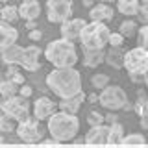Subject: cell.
I'll return each instance as SVG.
<instances>
[{
  "mask_svg": "<svg viewBox=\"0 0 148 148\" xmlns=\"http://www.w3.org/2000/svg\"><path fill=\"white\" fill-rule=\"evenodd\" d=\"M46 87L59 98L82 92V76L74 67H56L46 76Z\"/></svg>",
  "mask_w": 148,
  "mask_h": 148,
  "instance_id": "obj_1",
  "label": "cell"
},
{
  "mask_svg": "<svg viewBox=\"0 0 148 148\" xmlns=\"http://www.w3.org/2000/svg\"><path fill=\"white\" fill-rule=\"evenodd\" d=\"M0 54H2V61L6 65H21L26 71L35 72V71H39V67H41L39 58H41V54H43V50L35 45L26 46V48H22V46H18V45H11V46H8V48H4Z\"/></svg>",
  "mask_w": 148,
  "mask_h": 148,
  "instance_id": "obj_2",
  "label": "cell"
},
{
  "mask_svg": "<svg viewBox=\"0 0 148 148\" xmlns=\"http://www.w3.org/2000/svg\"><path fill=\"white\" fill-rule=\"evenodd\" d=\"M48 132L58 143H69L80 132V120L74 113L59 111L48 119Z\"/></svg>",
  "mask_w": 148,
  "mask_h": 148,
  "instance_id": "obj_3",
  "label": "cell"
},
{
  "mask_svg": "<svg viewBox=\"0 0 148 148\" xmlns=\"http://www.w3.org/2000/svg\"><path fill=\"white\" fill-rule=\"evenodd\" d=\"M45 58L48 59L54 67H74L78 61V52L72 41L67 39H56L48 43L45 50Z\"/></svg>",
  "mask_w": 148,
  "mask_h": 148,
  "instance_id": "obj_4",
  "label": "cell"
},
{
  "mask_svg": "<svg viewBox=\"0 0 148 148\" xmlns=\"http://www.w3.org/2000/svg\"><path fill=\"white\" fill-rule=\"evenodd\" d=\"M111 30L104 22L92 21L91 24H85V28L80 34V43L83 48H104L109 41Z\"/></svg>",
  "mask_w": 148,
  "mask_h": 148,
  "instance_id": "obj_5",
  "label": "cell"
},
{
  "mask_svg": "<svg viewBox=\"0 0 148 148\" xmlns=\"http://www.w3.org/2000/svg\"><path fill=\"white\" fill-rule=\"evenodd\" d=\"M122 67L128 71L130 76H143L148 71V50L143 46H135V48L128 50L122 58Z\"/></svg>",
  "mask_w": 148,
  "mask_h": 148,
  "instance_id": "obj_6",
  "label": "cell"
},
{
  "mask_svg": "<svg viewBox=\"0 0 148 148\" xmlns=\"http://www.w3.org/2000/svg\"><path fill=\"white\" fill-rule=\"evenodd\" d=\"M98 104L109 111H119L124 109V106L128 104V95L120 85H109L108 83L98 95Z\"/></svg>",
  "mask_w": 148,
  "mask_h": 148,
  "instance_id": "obj_7",
  "label": "cell"
},
{
  "mask_svg": "<svg viewBox=\"0 0 148 148\" xmlns=\"http://www.w3.org/2000/svg\"><path fill=\"white\" fill-rule=\"evenodd\" d=\"M4 115H8L9 119H13L15 122L26 119L30 115V104H28V98L22 95H15L9 96V98H4Z\"/></svg>",
  "mask_w": 148,
  "mask_h": 148,
  "instance_id": "obj_8",
  "label": "cell"
},
{
  "mask_svg": "<svg viewBox=\"0 0 148 148\" xmlns=\"http://www.w3.org/2000/svg\"><path fill=\"white\" fill-rule=\"evenodd\" d=\"M17 135H18L21 141H24V143H37V141H41V137H43V130H41V126H39V119L28 115L26 119L18 120Z\"/></svg>",
  "mask_w": 148,
  "mask_h": 148,
  "instance_id": "obj_9",
  "label": "cell"
},
{
  "mask_svg": "<svg viewBox=\"0 0 148 148\" xmlns=\"http://www.w3.org/2000/svg\"><path fill=\"white\" fill-rule=\"evenodd\" d=\"M72 15V0H48L46 2V17L50 22L61 24Z\"/></svg>",
  "mask_w": 148,
  "mask_h": 148,
  "instance_id": "obj_10",
  "label": "cell"
},
{
  "mask_svg": "<svg viewBox=\"0 0 148 148\" xmlns=\"http://www.w3.org/2000/svg\"><path fill=\"white\" fill-rule=\"evenodd\" d=\"M85 24L87 22L83 18H67L65 22H61V37L74 43L76 39H80V34L85 28Z\"/></svg>",
  "mask_w": 148,
  "mask_h": 148,
  "instance_id": "obj_11",
  "label": "cell"
},
{
  "mask_svg": "<svg viewBox=\"0 0 148 148\" xmlns=\"http://www.w3.org/2000/svg\"><path fill=\"white\" fill-rule=\"evenodd\" d=\"M56 108H58V104L54 100L46 98V96H41L34 104V117L39 120H48L56 113Z\"/></svg>",
  "mask_w": 148,
  "mask_h": 148,
  "instance_id": "obj_12",
  "label": "cell"
},
{
  "mask_svg": "<svg viewBox=\"0 0 148 148\" xmlns=\"http://www.w3.org/2000/svg\"><path fill=\"white\" fill-rule=\"evenodd\" d=\"M108 137H109V126L96 124V126H91V130L85 133L83 141L87 145H108Z\"/></svg>",
  "mask_w": 148,
  "mask_h": 148,
  "instance_id": "obj_13",
  "label": "cell"
},
{
  "mask_svg": "<svg viewBox=\"0 0 148 148\" xmlns=\"http://www.w3.org/2000/svg\"><path fill=\"white\" fill-rule=\"evenodd\" d=\"M18 39V32L15 30V26H11V22H6L0 18V52L8 46L15 45Z\"/></svg>",
  "mask_w": 148,
  "mask_h": 148,
  "instance_id": "obj_14",
  "label": "cell"
},
{
  "mask_svg": "<svg viewBox=\"0 0 148 148\" xmlns=\"http://www.w3.org/2000/svg\"><path fill=\"white\" fill-rule=\"evenodd\" d=\"M106 52L104 48H83V65L87 69H95L100 63H104Z\"/></svg>",
  "mask_w": 148,
  "mask_h": 148,
  "instance_id": "obj_15",
  "label": "cell"
},
{
  "mask_svg": "<svg viewBox=\"0 0 148 148\" xmlns=\"http://www.w3.org/2000/svg\"><path fill=\"white\" fill-rule=\"evenodd\" d=\"M89 17L91 21H100V22H108L113 18V8L106 2H100L96 6H91V11H89Z\"/></svg>",
  "mask_w": 148,
  "mask_h": 148,
  "instance_id": "obj_16",
  "label": "cell"
},
{
  "mask_svg": "<svg viewBox=\"0 0 148 148\" xmlns=\"http://www.w3.org/2000/svg\"><path fill=\"white\" fill-rule=\"evenodd\" d=\"M39 15H41V4L37 0H22L21 8H18V17L32 21V18H37Z\"/></svg>",
  "mask_w": 148,
  "mask_h": 148,
  "instance_id": "obj_17",
  "label": "cell"
},
{
  "mask_svg": "<svg viewBox=\"0 0 148 148\" xmlns=\"http://www.w3.org/2000/svg\"><path fill=\"white\" fill-rule=\"evenodd\" d=\"M83 100H85V95H83V92H78V95L69 96V98H61V102H59V109L76 115L78 111H80V108H82Z\"/></svg>",
  "mask_w": 148,
  "mask_h": 148,
  "instance_id": "obj_18",
  "label": "cell"
},
{
  "mask_svg": "<svg viewBox=\"0 0 148 148\" xmlns=\"http://www.w3.org/2000/svg\"><path fill=\"white\" fill-rule=\"evenodd\" d=\"M139 6H141V2H139V0H117V9H119V13L128 15V17L137 15Z\"/></svg>",
  "mask_w": 148,
  "mask_h": 148,
  "instance_id": "obj_19",
  "label": "cell"
},
{
  "mask_svg": "<svg viewBox=\"0 0 148 148\" xmlns=\"http://www.w3.org/2000/svg\"><path fill=\"white\" fill-rule=\"evenodd\" d=\"M126 135L124 133V126L119 122H113L109 124V137H108V145H120L122 143V137Z\"/></svg>",
  "mask_w": 148,
  "mask_h": 148,
  "instance_id": "obj_20",
  "label": "cell"
},
{
  "mask_svg": "<svg viewBox=\"0 0 148 148\" xmlns=\"http://www.w3.org/2000/svg\"><path fill=\"white\" fill-rule=\"evenodd\" d=\"M17 83H13L11 80H6V78H2L0 80V96L2 98H9V96H15L17 95Z\"/></svg>",
  "mask_w": 148,
  "mask_h": 148,
  "instance_id": "obj_21",
  "label": "cell"
},
{
  "mask_svg": "<svg viewBox=\"0 0 148 148\" xmlns=\"http://www.w3.org/2000/svg\"><path fill=\"white\" fill-rule=\"evenodd\" d=\"M119 50H120V48L109 50V52L106 54V59H104V61L108 63V65H111L113 69H120V67H122V58H124V54H120Z\"/></svg>",
  "mask_w": 148,
  "mask_h": 148,
  "instance_id": "obj_22",
  "label": "cell"
},
{
  "mask_svg": "<svg viewBox=\"0 0 148 148\" xmlns=\"http://www.w3.org/2000/svg\"><path fill=\"white\" fill-rule=\"evenodd\" d=\"M0 18L6 22H17L18 18V8L15 6H2V9H0Z\"/></svg>",
  "mask_w": 148,
  "mask_h": 148,
  "instance_id": "obj_23",
  "label": "cell"
},
{
  "mask_svg": "<svg viewBox=\"0 0 148 148\" xmlns=\"http://www.w3.org/2000/svg\"><path fill=\"white\" fill-rule=\"evenodd\" d=\"M137 22L135 21H132V18H126L124 22H120V26H119V32L122 34L124 37H133L137 34Z\"/></svg>",
  "mask_w": 148,
  "mask_h": 148,
  "instance_id": "obj_24",
  "label": "cell"
},
{
  "mask_svg": "<svg viewBox=\"0 0 148 148\" xmlns=\"http://www.w3.org/2000/svg\"><path fill=\"white\" fill-rule=\"evenodd\" d=\"M133 111H135L139 117L148 115V96H145L143 92H139V100L133 104Z\"/></svg>",
  "mask_w": 148,
  "mask_h": 148,
  "instance_id": "obj_25",
  "label": "cell"
},
{
  "mask_svg": "<svg viewBox=\"0 0 148 148\" xmlns=\"http://www.w3.org/2000/svg\"><path fill=\"white\" fill-rule=\"evenodd\" d=\"M4 78H6V80H11L13 83H17V85H22V83H24V76L15 69V65H9L8 71L4 72Z\"/></svg>",
  "mask_w": 148,
  "mask_h": 148,
  "instance_id": "obj_26",
  "label": "cell"
},
{
  "mask_svg": "<svg viewBox=\"0 0 148 148\" xmlns=\"http://www.w3.org/2000/svg\"><path fill=\"white\" fill-rule=\"evenodd\" d=\"M109 83V76L108 74H104V72H96V74H92V78H91V85L95 87V89H104L106 85Z\"/></svg>",
  "mask_w": 148,
  "mask_h": 148,
  "instance_id": "obj_27",
  "label": "cell"
},
{
  "mask_svg": "<svg viewBox=\"0 0 148 148\" xmlns=\"http://www.w3.org/2000/svg\"><path fill=\"white\" fill-rule=\"evenodd\" d=\"M15 132V122L8 115H0V133H11Z\"/></svg>",
  "mask_w": 148,
  "mask_h": 148,
  "instance_id": "obj_28",
  "label": "cell"
},
{
  "mask_svg": "<svg viewBox=\"0 0 148 148\" xmlns=\"http://www.w3.org/2000/svg\"><path fill=\"white\" fill-rule=\"evenodd\" d=\"M122 143L124 145H145L146 139H145L143 133H130V135L122 137Z\"/></svg>",
  "mask_w": 148,
  "mask_h": 148,
  "instance_id": "obj_29",
  "label": "cell"
},
{
  "mask_svg": "<svg viewBox=\"0 0 148 148\" xmlns=\"http://www.w3.org/2000/svg\"><path fill=\"white\" fill-rule=\"evenodd\" d=\"M137 37H139V46L148 50V24H145L143 28L137 30Z\"/></svg>",
  "mask_w": 148,
  "mask_h": 148,
  "instance_id": "obj_30",
  "label": "cell"
},
{
  "mask_svg": "<svg viewBox=\"0 0 148 148\" xmlns=\"http://www.w3.org/2000/svg\"><path fill=\"white\" fill-rule=\"evenodd\" d=\"M87 124H89V126L104 124V115H100L98 111H89V113H87Z\"/></svg>",
  "mask_w": 148,
  "mask_h": 148,
  "instance_id": "obj_31",
  "label": "cell"
},
{
  "mask_svg": "<svg viewBox=\"0 0 148 148\" xmlns=\"http://www.w3.org/2000/svg\"><path fill=\"white\" fill-rule=\"evenodd\" d=\"M108 45H111L113 48H122V45H124V35L120 34H109V41H108Z\"/></svg>",
  "mask_w": 148,
  "mask_h": 148,
  "instance_id": "obj_32",
  "label": "cell"
},
{
  "mask_svg": "<svg viewBox=\"0 0 148 148\" xmlns=\"http://www.w3.org/2000/svg\"><path fill=\"white\" fill-rule=\"evenodd\" d=\"M137 18H139V22H143V24H148V4H141V6H139Z\"/></svg>",
  "mask_w": 148,
  "mask_h": 148,
  "instance_id": "obj_33",
  "label": "cell"
},
{
  "mask_svg": "<svg viewBox=\"0 0 148 148\" xmlns=\"http://www.w3.org/2000/svg\"><path fill=\"white\" fill-rule=\"evenodd\" d=\"M28 37H30L32 41H39L41 37H43V32L35 28V30H30V32H28Z\"/></svg>",
  "mask_w": 148,
  "mask_h": 148,
  "instance_id": "obj_34",
  "label": "cell"
},
{
  "mask_svg": "<svg viewBox=\"0 0 148 148\" xmlns=\"http://www.w3.org/2000/svg\"><path fill=\"white\" fill-rule=\"evenodd\" d=\"M32 92H34L32 85H26V83H22V85H21V95L22 96H26V98H28V96H32Z\"/></svg>",
  "mask_w": 148,
  "mask_h": 148,
  "instance_id": "obj_35",
  "label": "cell"
},
{
  "mask_svg": "<svg viewBox=\"0 0 148 148\" xmlns=\"http://www.w3.org/2000/svg\"><path fill=\"white\" fill-rule=\"evenodd\" d=\"M117 119H119V117H117V115L113 113V111H111V113H108V115H106V117H104V122H106V120H108L109 124H113V122H117Z\"/></svg>",
  "mask_w": 148,
  "mask_h": 148,
  "instance_id": "obj_36",
  "label": "cell"
},
{
  "mask_svg": "<svg viewBox=\"0 0 148 148\" xmlns=\"http://www.w3.org/2000/svg\"><path fill=\"white\" fill-rule=\"evenodd\" d=\"M37 28V22H35V18H32V21H26V30L30 32V30H35Z\"/></svg>",
  "mask_w": 148,
  "mask_h": 148,
  "instance_id": "obj_37",
  "label": "cell"
},
{
  "mask_svg": "<svg viewBox=\"0 0 148 148\" xmlns=\"http://www.w3.org/2000/svg\"><path fill=\"white\" fill-rule=\"evenodd\" d=\"M141 128H143V130H148V115L141 117Z\"/></svg>",
  "mask_w": 148,
  "mask_h": 148,
  "instance_id": "obj_38",
  "label": "cell"
},
{
  "mask_svg": "<svg viewBox=\"0 0 148 148\" xmlns=\"http://www.w3.org/2000/svg\"><path fill=\"white\" fill-rule=\"evenodd\" d=\"M82 4H83V8H91L92 6V0H82Z\"/></svg>",
  "mask_w": 148,
  "mask_h": 148,
  "instance_id": "obj_39",
  "label": "cell"
},
{
  "mask_svg": "<svg viewBox=\"0 0 148 148\" xmlns=\"http://www.w3.org/2000/svg\"><path fill=\"white\" fill-rule=\"evenodd\" d=\"M87 100H89V102H98V96H96V95H89Z\"/></svg>",
  "mask_w": 148,
  "mask_h": 148,
  "instance_id": "obj_40",
  "label": "cell"
},
{
  "mask_svg": "<svg viewBox=\"0 0 148 148\" xmlns=\"http://www.w3.org/2000/svg\"><path fill=\"white\" fill-rule=\"evenodd\" d=\"M0 115H4V98L0 100Z\"/></svg>",
  "mask_w": 148,
  "mask_h": 148,
  "instance_id": "obj_41",
  "label": "cell"
},
{
  "mask_svg": "<svg viewBox=\"0 0 148 148\" xmlns=\"http://www.w3.org/2000/svg\"><path fill=\"white\" fill-rule=\"evenodd\" d=\"M143 82H145V85L148 87V71H146V74H145V80H143Z\"/></svg>",
  "mask_w": 148,
  "mask_h": 148,
  "instance_id": "obj_42",
  "label": "cell"
},
{
  "mask_svg": "<svg viewBox=\"0 0 148 148\" xmlns=\"http://www.w3.org/2000/svg\"><path fill=\"white\" fill-rule=\"evenodd\" d=\"M139 2H141V4H148V0H139Z\"/></svg>",
  "mask_w": 148,
  "mask_h": 148,
  "instance_id": "obj_43",
  "label": "cell"
},
{
  "mask_svg": "<svg viewBox=\"0 0 148 148\" xmlns=\"http://www.w3.org/2000/svg\"><path fill=\"white\" fill-rule=\"evenodd\" d=\"M102 2H106V4H109V2H113V0H102Z\"/></svg>",
  "mask_w": 148,
  "mask_h": 148,
  "instance_id": "obj_44",
  "label": "cell"
},
{
  "mask_svg": "<svg viewBox=\"0 0 148 148\" xmlns=\"http://www.w3.org/2000/svg\"><path fill=\"white\" fill-rule=\"evenodd\" d=\"M0 143H4V137L2 135H0Z\"/></svg>",
  "mask_w": 148,
  "mask_h": 148,
  "instance_id": "obj_45",
  "label": "cell"
},
{
  "mask_svg": "<svg viewBox=\"0 0 148 148\" xmlns=\"http://www.w3.org/2000/svg\"><path fill=\"white\" fill-rule=\"evenodd\" d=\"M0 80H2V74H0Z\"/></svg>",
  "mask_w": 148,
  "mask_h": 148,
  "instance_id": "obj_46",
  "label": "cell"
},
{
  "mask_svg": "<svg viewBox=\"0 0 148 148\" xmlns=\"http://www.w3.org/2000/svg\"><path fill=\"white\" fill-rule=\"evenodd\" d=\"M0 4H2V2H0ZM0 9H2V8H0Z\"/></svg>",
  "mask_w": 148,
  "mask_h": 148,
  "instance_id": "obj_47",
  "label": "cell"
}]
</instances>
